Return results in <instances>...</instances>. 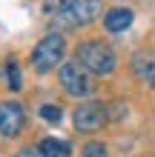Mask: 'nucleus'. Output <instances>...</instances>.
Listing matches in <instances>:
<instances>
[{
	"label": "nucleus",
	"mask_w": 155,
	"mask_h": 157,
	"mask_svg": "<svg viewBox=\"0 0 155 157\" xmlns=\"http://www.w3.org/2000/svg\"><path fill=\"white\" fill-rule=\"evenodd\" d=\"M75 63L89 77H109L118 69V54L104 40H84L75 49Z\"/></svg>",
	"instance_id": "f257e3e1"
},
{
	"label": "nucleus",
	"mask_w": 155,
	"mask_h": 157,
	"mask_svg": "<svg viewBox=\"0 0 155 157\" xmlns=\"http://www.w3.org/2000/svg\"><path fill=\"white\" fill-rule=\"evenodd\" d=\"M66 46L69 43H66V34L63 32H49L32 49V69L38 75H49L52 69H60L63 57H66Z\"/></svg>",
	"instance_id": "f03ea898"
},
{
	"label": "nucleus",
	"mask_w": 155,
	"mask_h": 157,
	"mask_svg": "<svg viewBox=\"0 0 155 157\" xmlns=\"http://www.w3.org/2000/svg\"><path fill=\"white\" fill-rule=\"evenodd\" d=\"M58 80H60V89L66 91L69 97L89 100V97L95 94V83H92V77H89L75 60H63V66L58 69Z\"/></svg>",
	"instance_id": "7ed1b4c3"
},
{
	"label": "nucleus",
	"mask_w": 155,
	"mask_h": 157,
	"mask_svg": "<svg viewBox=\"0 0 155 157\" xmlns=\"http://www.w3.org/2000/svg\"><path fill=\"white\" fill-rule=\"evenodd\" d=\"M98 14H101V0H78L69 9H63L60 14H55V26L63 32H75L89 26Z\"/></svg>",
	"instance_id": "20e7f679"
},
{
	"label": "nucleus",
	"mask_w": 155,
	"mask_h": 157,
	"mask_svg": "<svg viewBox=\"0 0 155 157\" xmlns=\"http://www.w3.org/2000/svg\"><path fill=\"white\" fill-rule=\"evenodd\" d=\"M109 123V106L98 103V100H86L72 112V126L80 134H95Z\"/></svg>",
	"instance_id": "39448f33"
},
{
	"label": "nucleus",
	"mask_w": 155,
	"mask_h": 157,
	"mask_svg": "<svg viewBox=\"0 0 155 157\" xmlns=\"http://www.w3.org/2000/svg\"><path fill=\"white\" fill-rule=\"evenodd\" d=\"M26 126V109L17 100H3L0 103V134L3 137H17Z\"/></svg>",
	"instance_id": "423d86ee"
},
{
	"label": "nucleus",
	"mask_w": 155,
	"mask_h": 157,
	"mask_svg": "<svg viewBox=\"0 0 155 157\" xmlns=\"http://www.w3.org/2000/svg\"><path fill=\"white\" fill-rule=\"evenodd\" d=\"M132 23H135V12L132 9H124V6H115V9H109L104 14V29L109 34H121V32L129 29Z\"/></svg>",
	"instance_id": "0eeeda50"
},
{
	"label": "nucleus",
	"mask_w": 155,
	"mask_h": 157,
	"mask_svg": "<svg viewBox=\"0 0 155 157\" xmlns=\"http://www.w3.org/2000/svg\"><path fill=\"white\" fill-rule=\"evenodd\" d=\"M38 149H40L43 157H69L72 154V143L60 140V137H46V140H40Z\"/></svg>",
	"instance_id": "6e6552de"
},
{
	"label": "nucleus",
	"mask_w": 155,
	"mask_h": 157,
	"mask_svg": "<svg viewBox=\"0 0 155 157\" xmlns=\"http://www.w3.org/2000/svg\"><path fill=\"white\" fill-rule=\"evenodd\" d=\"M3 71H6V83H9V89H12V91H20V86H23V80H20V63H17L14 57H9Z\"/></svg>",
	"instance_id": "1a4fd4ad"
},
{
	"label": "nucleus",
	"mask_w": 155,
	"mask_h": 157,
	"mask_svg": "<svg viewBox=\"0 0 155 157\" xmlns=\"http://www.w3.org/2000/svg\"><path fill=\"white\" fill-rule=\"evenodd\" d=\"M38 114H40V120H46V123H60L63 120V109L55 106V103H43L38 109Z\"/></svg>",
	"instance_id": "9d476101"
},
{
	"label": "nucleus",
	"mask_w": 155,
	"mask_h": 157,
	"mask_svg": "<svg viewBox=\"0 0 155 157\" xmlns=\"http://www.w3.org/2000/svg\"><path fill=\"white\" fill-rule=\"evenodd\" d=\"M72 3H78V0H43V9H46V14H60Z\"/></svg>",
	"instance_id": "9b49d317"
},
{
	"label": "nucleus",
	"mask_w": 155,
	"mask_h": 157,
	"mask_svg": "<svg viewBox=\"0 0 155 157\" xmlns=\"http://www.w3.org/2000/svg\"><path fill=\"white\" fill-rule=\"evenodd\" d=\"M80 154H84V157H106V146L98 143V140H92V143L84 146V151H80Z\"/></svg>",
	"instance_id": "f8f14e48"
},
{
	"label": "nucleus",
	"mask_w": 155,
	"mask_h": 157,
	"mask_svg": "<svg viewBox=\"0 0 155 157\" xmlns=\"http://www.w3.org/2000/svg\"><path fill=\"white\" fill-rule=\"evenodd\" d=\"M14 157H43V154H40V149H38V146H26V149H20Z\"/></svg>",
	"instance_id": "ddd939ff"
},
{
	"label": "nucleus",
	"mask_w": 155,
	"mask_h": 157,
	"mask_svg": "<svg viewBox=\"0 0 155 157\" xmlns=\"http://www.w3.org/2000/svg\"><path fill=\"white\" fill-rule=\"evenodd\" d=\"M147 80H149V86H152V91H155V69L149 71V77H147Z\"/></svg>",
	"instance_id": "4468645a"
}]
</instances>
